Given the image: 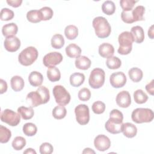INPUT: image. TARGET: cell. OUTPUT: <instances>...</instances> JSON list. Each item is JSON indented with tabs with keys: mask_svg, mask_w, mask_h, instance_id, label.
<instances>
[{
	"mask_svg": "<svg viewBox=\"0 0 154 154\" xmlns=\"http://www.w3.org/2000/svg\"><path fill=\"white\" fill-rule=\"evenodd\" d=\"M96 35L100 38L108 37L111 32V27L108 20L102 16L95 17L92 22Z\"/></svg>",
	"mask_w": 154,
	"mask_h": 154,
	"instance_id": "6da1fadb",
	"label": "cell"
},
{
	"mask_svg": "<svg viewBox=\"0 0 154 154\" xmlns=\"http://www.w3.org/2000/svg\"><path fill=\"white\" fill-rule=\"evenodd\" d=\"M119 47L117 52L120 55L129 54L132 49V43L134 38L132 34L129 31H124L122 32L118 37Z\"/></svg>",
	"mask_w": 154,
	"mask_h": 154,
	"instance_id": "7a4b0ae2",
	"label": "cell"
},
{
	"mask_svg": "<svg viewBox=\"0 0 154 154\" xmlns=\"http://www.w3.org/2000/svg\"><path fill=\"white\" fill-rule=\"evenodd\" d=\"M154 114L149 108H138L135 109L131 114V119L136 123H149L153 120Z\"/></svg>",
	"mask_w": 154,
	"mask_h": 154,
	"instance_id": "3957f363",
	"label": "cell"
},
{
	"mask_svg": "<svg viewBox=\"0 0 154 154\" xmlns=\"http://www.w3.org/2000/svg\"><path fill=\"white\" fill-rule=\"evenodd\" d=\"M38 55L37 49L34 46H29L20 52L18 56V61L22 65L28 66L37 60Z\"/></svg>",
	"mask_w": 154,
	"mask_h": 154,
	"instance_id": "277c9868",
	"label": "cell"
},
{
	"mask_svg": "<svg viewBox=\"0 0 154 154\" xmlns=\"http://www.w3.org/2000/svg\"><path fill=\"white\" fill-rule=\"evenodd\" d=\"M105 73L103 69L100 68L94 69L90 73L88 83L90 87L94 89L100 88L105 82Z\"/></svg>",
	"mask_w": 154,
	"mask_h": 154,
	"instance_id": "5b68a950",
	"label": "cell"
},
{
	"mask_svg": "<svg viewBox=\"0 0 154 154\" xmlns=\"http://www.w3.org/2000/svg\"><path fill=\"white\" fill-rule=\"evenodd\" d=\"M52 93L58 104L64 106L70 102V94L63 85H55L53 88Z\"/></svg>",
	"mask_w": 154,
	"mask_h": 154,
	"instance_id": "8992f818",
	"label": "cell"
},
{
	"mask_svg": "<svg viewBox=\"0 0 154 154\" xmlns=\"http://www.w3.org/2000/svg\"><path fill=\"white\" fill-rule=\"evenodd\" d=\"M1 120L11 126H17L20 122V116L10 109H5L1 113Z\"/></svg>",
	"mask_w": 154,
	"mask_h": 154,
	"instance_id": "52a82bcc",
	"label": "cell"
},
{
	"mask_svg": "<svg viewBox=\"0 0 154 154\" xmlns=\"http://www.w3.org/2000/svg\"><path fill=\"white\" fill-rule=\"evenodd\" d=\"M76 120L81 125H87L90 120L89 108L87 105L79 104L75 108Z\"/></svg>",
	"mask_w": 154,
	"mask_h": 154,
	"instance_id": "ba28073f",
	"label": "cell"
},
{
	"mask_svg": "<svg viewBox=\"0 0 154 154\" xmlns=\"http://www.w3.org/2000/svg\"><path fill=\"white\" fill-rule=\"evenodd\" d=\"M63 55L58 52H51L45 55L43 63L46 67L55 66L63 61Z\"/></svg>",
	"mask_w": 154,
	"mask_h": 154,
	"instance_id": "9c48e42d",
	"label": "cell"
},
{
	"mask_svg": "<svg viewBox=\"0 0 154 154\" xmlns=\"http://www.w3.org/2000/svg\"><path fill=\"white\" fill-rule=\"evenodd\" d=\"M109 82L114 88H121L126 83V76L123 72H117L111 75Z\"/></svg>",
	"mask_w": 154,
	"mask_h": 154,
	"instance_id": "30bf717a",
	"label": "cell"
},
{
	"mask_svg": "<svg viewBox=\"0 0 154 154\" xmlns=\"http://www.w3.org/2000/svg\"><path fill=\"white\" fill-rule=\"evenodd\" d=\"M94 145L95 148L99 151H105L111 146V141L109 138L105 135H99L94 140Z\"/></svg>",
	"mask_w": 154,
	"mask_h": 154,
	"instance_id": "8fae6325",
	"label": "cell"
},
{
	"mask_svg": "<svg viewBox=\"0 0 154 154\" xmlns=\"http://www.w3.org/2000/svg\"><path fill=\"white\" fill-rule=\"evenodd\" d=\"M5 49L10 52L17 51L20 46V41L15 35L7 37L4 43Z\"/></svg>",
	"mask_w": 154,
	"mask_h": 154,
	"instance_id": "7c38bea8",
	"label": "cell"
},
{
	"mask_svg": "<svg viewBox=\"0 0 154 154\" xmlns=\"http://www.w3.org/2000/svg\"><path fill=\"white\" fill-rule=\"evenodd\" d=\"M26 100L28 104L31 108L36 107L40 105L44 104L43 100L37 90L29 93L26 96Z\"/></svg>",
	"mask_w": 154,
	"mask_h": 154,
	"instance_id": "4fadbf2b",
	"label": "cell"
},
{
	"mask_svg": "<svg viewBox=\"0 0 154 154\" xmlns=\"http://www.w3.org/2000/svg\"><path fill=\"white\" fill-rule=\"evenodd\" d=\"M116 103L122 108H128L131 103V98L128 91L123 90L119 92L116 96Z\"/></svg>",
	"mask_w": 154,
	"mask_h": 154,
	"instance_id": "5bb4252c",
	"label": "cell"
},
{
	"mask_svg": "<svg viewBox=\"0 0 154 154\" xmlns=\"http://www.w3.org/2000/svg\"><path fill=\"white\" fill-rule=\"evenodd\" d=\"M123 122H119L109 119L105 123V128L106 130L112 134H116L122 132Z\"/></svg>",
	"mask_w": 154,
	"mask_h": 154,
	"instance_id": "9a60e30c",
	"label": "cell"
},
{
	"mask_svg": "<svg viewBox=\"0 0 154 154\" xmlns=\"http://www.w3.org/2000/svg\"><path fill=\"white\" fill-rule=\"evenodd\" d=\"M114 48L113 46L108 43H102L99 46V54L103 58H108L113 55Z\"/></svg>",
	"mask_w": 154,
	"mask_h": 154,
	"instance_id": "2e32d148",
	"label": "cell"
},
{
	"mask_svg": "<svg viewBox=\"0 0 154 154\" xmlns=\"http://www.w3.org/2000/svg\"><path fill=\"white\" fill-rule=\"evenodd\" d=\"M131 33L132 35L134 42L137 43H141L144 39V32L143 28L140 26L137 25L131 28Z\"/></svg>",
	"mask_w": 154,
	"mask_h": 154,
	"instance_id": "e0dca14e",
	"label": "cell"
},
{
	"mask_svg": "<svg viewBox=\"0 0 154 154\" xmlns=\"http://www.w3.org/2000/svg\"><path fill=\"white\" fill-rule=\"evenodd\" d=\"M28 81L33 87H39L43 81V76L41 73L37 71H32L29 75Z\"/></svg>",
	"mask_w": 154,
	"mask_h": 154,
	"instance_id": "ac0fdd59",
	"label": "cell"
},
{
	"mask_svg": "<svg viewBox=\"0 0 154 154\" xmlns=\"http://www.w3.org/2000/svg\"><path fill=\"white\" fill-rule=\"evenodd\" d=\"M122 132L125 137L128 138H133L137 135V129L134 124L127 122L123 124Z\"/></svg>",
	"mask_w": 154,
	"mask_h": 154,
	"instance_id": "d6986e66",
	"label": "cell"
},
{
	"mask_svg": "<svg viewBox=\"0 0 154 154\" xmlns=\"http://www.w3.org/2000/svg\"><path fill=\"white\" fill-rule=\"evenodd\" d=\"M90 60L85 56H79L77 57L75 61L76 68L81 70H87L91 66Z\"/></svg>",
	"mask_w": 154,
	"mask_h": 154,
	"instance_id": "ffe728a7",
	"label": "cell"
},
{
	"mask_svg": "<svg viewBox=\"0 0 154 154\" xmlns=\"http://www.w3.org/2000/svg\"><path fill=\"white\" fill-rule=\"evenodd\" d=\"M18 31V27L14 23H10L4 25L2 28V33L4 36L8 37L15 35Z\"/></svg>",
	"mask_w": 154,
	"mask_h": 154,
	"instance_id": "44dd1931",
	"label": "cell"
},
{
	"mask_svg": "<svg viewBox=\"0 0 154 154\" xmlns=\"http://www.w3.org/2000/svg\"><path fill=\"white\" fill-rule=\"evenodd\" d=\"M66 55L70 58H77L80 56L81 49L77 45L71 43L66 48Z\"/></svg>",
	"mask_w": 154,
	"mask_h": 154,
	"instance_id": "7402d4cb",
	"label": "cell"
},
{
	"mask_svg": "<svg viewBox=\"0 0 154 154\" xmlns=\"http://www.w3.org/2000/svg\"><path fill=\"white\" fill-rule=\"evenodd\" d=\"M10 84L14 91H20L24 87V81L20 76H14L10 80Z\"/></svg>",
	"mask_w": 154,
	"mask_h": 154,
	"instance_id": "603a6c76",
	"label": "cell"
},
{
	"mask_svg": "<svg viewBox=\"0 0 154 154\" xmlns=\"http://www.w3.org/2000/svg\"><path fill=\"white\" fill-rule=\"evenodd\" d=\"M47 77L51 82H56L59 81L61 78L60 70L55 66L48 67L47 70Z\"/></svg>",
	"mask_w": 154,
	"mask_h": 154,
	"instance_id": "cb8c5ba5",
	"label": "cell"
},
{
	"mask_svg": "<svg viewBox=\"0 0 154 154\" xmlns=\"http://www.w3.org/2000/svg\"><path fill=\"white\" fill-rule=\"evenodd\" d=\"M85 80V76L81 73H74L70 76V83L73 87H78L81 85Z\"/></svg>",
	"mask_w": 154,
	"mask_h": 154,
	"instance_id": "d4e9b609",
	"label": "cell"
},
{
	"mask_svg": "<svg viewBox=\"0 0 154 154\" xmlns=\"http://www.w3.org/2000/svg\"><path fill=\"white\" fill-rule=\"evenodd\" d=\"M17 112L23 120H29L32 118L34 111L31 107H26L24 106H20L17 108Z\"/></svg>",
	"mask_w": 154,
	"mask_h": 154,
	"instance_id": "484cf974",
	"label": "cell"
},
{
	"mask_svg": "<svg viewBox=\"0 0 154 154\" xmlns=\"http://www.w3.org/2000/svg\"><path fill=\"white\" fill-rule=\"evenodd\" d=\"M128 75L130 79L134 82H140L142 79L143 76L142 70L137 67L131 68L128 72Z\"/></svg>",
	"mask_w": 154,
	"mask_h": 154,
	"instance_id": "4316f807",
	"label": "cell"
},
{
	"mask_svg": "<svg viewBox=\"0 0 154 154\" xmlns=\"http://www.w3.org/2000/svg\"><path fill=\"white\" fill-rule=\"evenodd\" d=\"M145 13V8L143 5H138L132 10V15L134 22L137 21L144 20V14Z\"/></svg>",
	"mask_w": 154,
	"mask_h": 154,
	"instance_id": "83f0119b",
	"label": "cell"
},
{
	"mask_svg": "<svg viewBox=\"0 0 154 154\" xmlns=\"http://www.w3.org/2000/svg\"><path fill=\"white\" fill-rule=\"evenodd\" d=\"M64 34L67 39L74 40L78 35V29L75 25H68L64 29Z\"/></svg>",
	"mask_w": 154,
	"mask_h": 154,
	"instance_id": "f1b7e54d",
	"label": "cell"
},
{
	"mask_svg": "<svg viewBox=\"0 0 154 154\" xmlns=\"http://www.w3.org/2000/svg\"><path fill=\"white\" fill-rule=\"evenodd\" d=\"M67 114V110L64 106L59 105L56 106L52 110V114L53 117L58 120L62 119L65 117Z\"/></svg>",
	"mask_w": 154,
	"mask_h": 154,
	"instance_id": "f546056e",
	"label": "cell"
},
{
	"mask_svg": "<svg viewBox=\"0 0 154 154\" xmlns=\"http://www.w3.org/2000/svg\"><path fill=\"white\" fill-rule=\"evenodd\" d=\"M51 42L53 48L61 49L64 45V39L61 34H56L52 36Z\"/></svg>",
	"mask_w": 154,
	"mask_h": 154,
	"instance_id": "4dcf8cb0",
	"label": "cell"
},
{
	"mask_svg": "<svg viewBox=\"0 0 154 154\" xmlns=\"http://www.w3.org/2000/svg\"><path fill=\"white\" fill-rule=\"evenodd\" d=\"M28 20L31 23H38L42 20V17L39 10H32L26 13Z\"/></svg>",
	"mask_w": 154,
	"mask_h": 154,
	"instance_id": "1f68e13d",
	"label": "cell"
},
{
	"mask_svg": "<svg viewBox=\"0 0 154 154\" xmlns=\"http://www.w3.org/2000/svg\"><path fill=\"white\" fill-rule=\"evenodd\" d=\"M22 130L25 135L31 137L35 135L37 132V128L32 123H26L23 126Z\"/></svg>",
	"mask_w": 154,
	"mask_h": 154,
	"instance_id": "d6a6232c",
	"label": "cell"
},
{
	"mask_svg": "<svg viewBox=\"0 0 154 154\" xmlns=\"http://www.w3.org/2000/svg\"><path fill=\"white\" fill-rule=\"evenodd\" d=\"M102 10L105 14L111 15L116 11V5L112 1H106L102 4Z\"/></svg>",
	"mask_w": 154,
	"mask_h": 154,
	"instance_id": "836d02e7",
	"label": "cell"
},
{
	"mask_svg": "<svg viewBox=\"0 0 154 154\" xmlns=\"http://www.w3.org/2000/svg\"><path fill=\"white\" fill-rule=\"evenodd\" d=\"M134 99L137 103L142 104L147 100L148 96L142 90L138 89L134 91Z\"/></svg>",
	"mask_w": 154,
	"mask_h": 154,
	"instance_id": "e575fe53",
	"label": "cell"
},
{
	"mask_svg": "<svg viewBox=\"0 0 154 154\" xmlns=\"http://www.w3.org/2000/svg\"><path fill=\"white\" fill-rule=\"evenodd\" d=\"M106 64L107 67L110 69H117L121 66L122 61L118 57L112 56L107 58Z\"/></svg>",
	"mask_w": 154,
	"mask_h": 154,
	"instance_id": "d590c367",
	"label": "cell"
},
{
	"mask_svg": "<svg viewBox=\"0 0 154 154\" xmlns=\"http://www.w3.org/2000/svg\"><path fill=\"white\" fill-rule=\"evenodd\" d=\"M11 137V131L5 126H0V142L1 143H7Z\"/></svg>",
	"mask_w": 154,
	"mask_h": 154,
	"instance_id": "8d00e7d4",
	"label": "cell"
},
{
	"mask_svg": "<svg viewBox=\"0 0 154 154\" xmlns=\"http://www.w3.org/2000/svg\"><path fill=\"white\" fill-rule=\"evenodd\" d=\"M13 148L16 150H22L26 145V140L20 136L16 137L14 138L11 143Z\"/></svg>",
	"mask_w": 154,
	"mask_h": 154,
	"instance_id": "74e56055",
	"label": "cell"
},
{
	"mask_svg": "<svg viewBox=\"0 0 154 154\" xmlns=\"http://www.w3.org/2000/svg\"><path fill=\"white\" fill-rule=\"evenodd\" d=\"M40 13L42 20H50L54 14L53 10L49 7H43L39 10Z\"/></svg>",
	"mask_w": 154,
	"mask_h": 154,
	"instance_id": "f35d334b",
	"label": "cell"
},
{
	"mask_svg": "<svg viewBox=\"0 0 154 154\" xmlns=\"http://www.w3.org/2000/svg\"><path fill=\"white\" fill-rule=\"evenodd\" d=\"M1 20L2 21H7L14 17V12L7 8H3L1 11Z\"/></svg>",
	"mask_w": 154,
	"mask_h": 154,
	"instance_id": "ab89813d",
	"label": "cell"
},
{
	"mask_svg": "<svg viewBox=\"0 0 154 154\" xmlns=\"http://www.w3.org/2000/svg\"><path fill=\"white\" fill-rule=\"evenodd\" d=\"M92 111L96 114H102L105 110V104L102 101L94 102L92 105Z\"/></svg>",
	"mask_w": 154,
	"mask_h": 154,
	"instance_id": "60d3db41",
	"label": "cell"
},
{
	"mask_svg": "<svg viewBox=\"0 0 154 154\" xmlns=\"http://www.w3.org/2000/svg\"><path fill=\"white\" fill-rule=\"evenodd\" d=\"M137 1L134 0H121L120 1V4L123 9V11H128L132 10L134 5Z\"/></svg>",
	"mask_w": 154,
	"mask_h": 154,
	"instance_id": "b9f144b4",
	"label": "cell"
},
{
	"mask_svg": "<svg viewBox=\"0 0 154 154\" xmlns=\"http://www.w3.org/2000/svg\"><path fill=\"white\" fill-rule=\"evenodd\" d=\"M79 100L82 101H87L91 97V92L87 88H82L81 89L78 94Z\"/></svg>",
	"mask_w": 154,
	"mask_h": 154,
	"instance_id": "7bdbcfd3",
	"label": "cell"
},
{
	"mask_svg": "<svg viewBox=\"0 0 154 154\" xmlns=\"http://www.w3.org/2000/svg\"><path fill=\"white\" fill-rule=\"evenodd\" d=\"M109 119L119 122H123V116L121 111L117 109H114L109 113Z\"/></svg>",
	"mask_w": 154,
	"mask_h": 154,
	"instance_id": "ee69618b",
	"label": "cell"
},
{
	"mask_svg": "<svg viewBox=\"0 0 154 154\" xmlns=\"http://www.w3.org/2000/svg\"><path fill=\"white\" fill-rule=\"evenodd\" d=\"M40 153L41 154H51L53 152L54 147L49 143H43L40 146Z\"/></svg>",
	"mask_w": 154,
	"mask_h": 154,
	"instance_id": "f6af8a7d",
	"label": "cell"
},
{
	"mask_svg": "<svg viewBox=\"0 0 154 154\" xmlns=\"http://www.w3.org/2000/svg\"><path fill=\"white\" fill-rule=\"evenodd\" d=\"M132 10L128 11H123L122 12L121 18L124 22L126 23H132L134 22L132 17Z\"/></svg>",
	"mask_w": 154,
	"mask_h": 154,
	"instance_id": "bcb514c9",
	"label": "cell"
},
{
	"mask_svg": "<svg viewBox=\"0 0 154 154\" xmlns=\"http://www.w3.org/2000/svg\"><path fill=\"white\" fill-rule=\"evenodd\" d=\"M7 2L9 5L13 7L16 8L20 6L22 2V0H7Z\"/></svg>",
	"mask_w": 154,
	"mask_h": 154,
	"instance_id": "7dc6e473",
	"label": "cell"
},
{
	"mask_svg": "<svg viewBox=\"0 0 154 154\" xmlns=\"http://www.w3.org/2000/svg\"><path fill=\"white\" fill-rule=\"evenodd\" d=\"M153 82L154 80L152 79L149 83H148L146 85V90H147V91L152 96L153 95V93H154V90H153Z\"/></svg>",
	"mask_w": 154,
	"mask_h": 154,
	"instance_id": "c3c4849f",
	"label": "cell"
},
{
	"mask_svg": "<svg viewBox=\"0 0 154 154\" xmlns=\"http://www.w3.org/2000/svg\"><path fill=\"white\" fill-rule=\"evenodd\" d=\"M0 85H1L0 93L1 94H3L4 93L7 91V84L5 81H4L2 79H0Z\"/></svg>",
	"mask_w": 154,
	"mask_h": 154,
	"instance_id": "681fc988",
	"label": "cell"
},
{
	"mask_svg": "<svg viewBox=\"0 0 154 154\" xmlns=\"http://www.w3.org/2000/svg\"><path fill=\"white\" fill-rule=\"evenodd\" d=\"M153 35H154V34H153V25H152L149 28V30H148V36L151 39H153Z\"/></svg>",
	"mask_w": 154,
	"mask_h": 154,
	"instance_id": "f907efd6",
	"label": "cell"
},
{
	"mask_svg": "<svg viewBox=\"0 0 154 154\" xmlns=\"http://www.w3.org/2000/svg\"><path fill=\"white\" fill-rule=\"evenodd\" d=\"M23 153H27V154H30V153H32V154H36V152L32 148H28L26 149L24 152H23Z\"/></svg>",
	"mask_w": 154,
	"mask_h": 154,
	"instance_id": "816d5d0a",
	"label": "cell"
},
{
	"mask_svg": "<svg viewBox=\"0 0 154 154\" xmlns=\"http://www.w3.org/2000/svg\"><path fill=\"white\" fill-rule=\"evenodd\" d=\"M95 153V152L92 149H91L90 148H85L82 152V153Z\"/></svg>",
	"mask_w": 154,
	"mask_h": 154,
	"instance_id": "f5cc1de1",
	"label": "cell"
}]
</instances>
